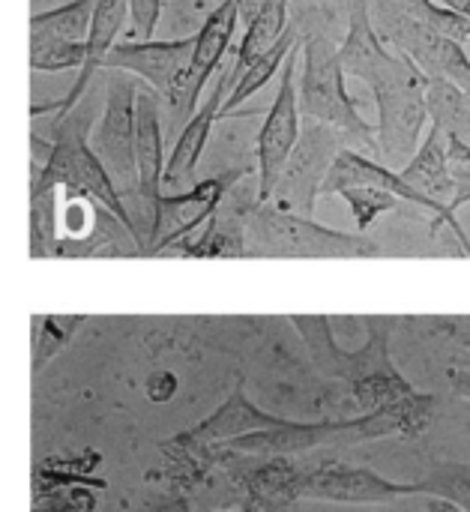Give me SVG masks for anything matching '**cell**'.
<instances>
[{
    "label": "cell",
    "mask_w": 470,
    "mask_h": 512,
    "mask_svg": "<svg viewBox=\"0 0 470 512\" xmlns=\"http://www.w3.org/2000/svg\"><path fill=\"white\" fill-rule=\"evenodd\" d=\"M216 512H237V510H216ZM246 512H255V507H249Z\"/></svg>",
    "instance_id": "35"
},
{
    "label": "cell",
    "mask_w": 470,
    "mask_h": 512,
    "mask_svg": "<svg viewBox=\"0 0 470 512\" xmlns=\"http://www.w3.org/2000/svg\"><path fill=\"white\" fill-rule=\"evenodd\" d=\"M369 12L387 48L411 57L423 69L426 78L453 81L470 96V57L459 42L432 30L420 18L402 12L390 0H369Z\"/></svg>",
    "instance_id": "7"
},
{
    "label": "cell",
    "mask_w": 470,
    "mask_h": 512,
    "mask_svg": "<svg viewBox=\"0 0 470 512\" xmlns=\"http://www.w3.org/2000/svg\"><path fill=\"white\" fill-rule=\"evenodd\" d=\"M246 462L249 465L237 471V480L255 510H285L297 504V483L303 471L300 465H294L291 459H252V456H246Z\"/></svg>",
    "instance_id": "17"
},
{
    "label": "cell",
    "mask_w": 470,
    "mask_h": 512,
    "mask_svg": "<svg viewBox=\"0 0 470 512\" xmlns=\"http://www.w3.org/2000/svg\"><path fill=\"white\" fill-rule=\"evenodd\" d=\"M87 60V42H30L33 72H63L81 69Z\"/></svg>",
    "instance_id": "26"
},
{
    "label": "cell",
    "mask_w": 470,
    "mask_h": 512,
    "mask_svg": "<svg viewBox=\"0 0 470 512\" xmlns=\"http://www.w3.org/2000/svg\"><path fill=\"white\" fill-rule=\"evenodd\" d=\"M291 327L306 342V351L315 363V369L324 378L345 381L351 387V396L363 414L387 411L399 402H408L420 390L393 366L390 357V339L399 330V318L393 315H366L363 330L366 342L357 351H345L327 318L321 315H291Z\"/></svg>",
    "instance_id": "1"
},
{
    "label": "cell",
    "mask_w": 470,
    "mask_h": 512,
    "mask_svg": "<svg viewBox=\"0 0 470 512\" xmlns=\"http://www.w3.org/2000/svg\"><path fill=\"white\" fill-rule=\"evenodd\" d=\"M417 483L426 486V495L444 498L450 507H465L470 512V462L438 465Z\"/></svg>",
    "instance_id": "25"
},
{
    "label": "cell",
    "mask_w": 470,
    "mask_h": 512,
    "mask_svg": "<svg viewBox=\"0 0 470 512\" xmlns=\"http://www.w3.org/2000/svg\"><path fill=\"white\" fill-rule=\"evenodd\" d=\"M447 378H450L453 393L470 402V360H459V363H453V366H450V372H447Z\"/></svg>",
    "instance_id": "32"
},
{
    "label": "cell",
    "mask_w": 470,
    "mask_h": 512,
    "mask_svg": "<svg viewBox=\"0 0 470 512\" xmlns=\"http://www.w3.org/2000/svg\"><path fill=\"white\" fill-rule=\"evenodd\" d=\"M342 150H348V144L339 132H333L324 123L303 120L300 141H297L294 153L288 156V165H285L267 204H276L279 210L312 219L315 204L321 198V186Z\"/></svg>",
    "instance_id": "8"
},
{
    "label": "cell",
    "mask_w": 470,
    "mask_h": 512,
    "mask_svg": "<svg viewBox=\"0 0 470 512\" xmlns=\"http://www.w3.org/2000/svg\"><path fill=\"white\" fill-rule=\"evenodd\" d=\"M126 21H129V0H96L93 21H90V33H87V60H84V66L75 72V81L69 84L66 96H60L54 102L30 105V114L33 117H42V114L63 117V114H69L87 96L96 72L105 66V60H108L111 48L117 45Z\"/></svg>",
    "instance_id": "12"
},
{
    "label": "cell",
    "mask_w": 470,
    "mask_h": 512,
    "mask_svg": "<svg viewBox=\"0 0 470 512\" xmlns=\"http://www.w3.org/2000/svg\"><path fill=\"white\" fill-rule=\"evenodd\" d=\"M177 390H180V378H177L171 369H156V372H150L147 381H144V393H147V399L156 402V405L171 402V399L177 396Z\"/></svg>",
    "instance_id": "29"
},
{
    "label": "cell",
    "mask_w": 470,
    "mask_h": 512,
    "mask_svg": "<svg viewBox=\"0 0 470 512\" xmlns=\"http://www.w3.org/2000/svg\"><path fill=\"white\" fill-rule=\"evenodd\" d=\"M141 81L120 69H105V102L90 129V147L111 174L123 201L138 195L135 168V102Z\"/></svg>",
    "instance_id": "6"
},
{
    "label": "cell",
    "mask_w": 470,
    "mask_h": 512,
    "mask_svg": "<svg viewBox=\"0 0 470 512\" xmlns=\"http://www.w3.org/2000/svg\"><path fill=\"white\" fill-rule=\"evenodd\" d=\"M300 57H303V81L297 84V93H300L303 120L330 126L345 138L348 150H357L363 156L366 153L381 156L375 129L357 111V102L345 87L339 39L324 30H312L300 39Z\"/></svg>",
    "instance_id": "4"
},
{
    "label": "cell",
    "mask_w": 470,
    "mask_h": 512,
    "mask_svg": "<svg viewBox=\"0 0 470 512\" xmlns=\"http://www.w3.org/2000/svg\"><path fill=\"white\" fill-rule=\"evenodd\" d=\"M234 90V75H231V66L222 69V75L216 78L210 96L198 105V111L192 114V120L183 126V132L177 135L171 153H168V162H165V186H180L183 180H192L204 150H207V141H210V132L219 120V111H222V102L228 99V93Z\"/></svg>",
    "instance_id": "16"
},
{
    "label": "cell",
    "mask_w": 470,
    "mask_h": 512,
    "mask_svg": "<svg viewBox=\"0 0 470 512\" xmlns=\"http://www.w3.org/2000/svg\"><path fill=\"white\" fill-rule=\"evenodd\" d=\"M240 21V0H222L207 21L201 24V30L195 33V54H192V69L207 81L225 60L228 48H231V36L237 30Z\"/></svg>",
    "instance_id": "19"
},
{
    "label": "cell",
    "mask_w": 470,
    "mask_h": 512,
    "mask_svg": "<svg viewBox=\"0 0 470 512\" xmlns=\"http://www.w3.org/2000/svg\"><path fill=\"white\" fill-rule=\"evenodd\" d=\"M348 72L363 84H369V90L375 93V105H378L375 138L384 165L387 168L399 162L408 165L420 147L423 126L429 120V108H426L429 78L411 57L387 48L384 42L351 57L345 63V75Z\"/></svg>",
    "instance_id": "2"
},
{
    "label": "cell",
    "mask_w": 470,
    "mask_h": 512,
    "mask_svg": "<svg viewBox=\"0 0 470 512\" xmlns=\"http://www.w3.org/2000/svg\"><path fill=\"white\" fill-rule=\"evenodd\" d=\"M450 512H456V510H450Z\"/></svg>",
    "instance_id": "36"
},
{
    "label": "cell",
    "mask_w": 470,
    "mask_h": 512,
    "mask_svg": "<svg viewBox=\"0 0 470 512\" xmlns=\"http://www.w3.org/2000/svg\"><path fill=\"white\" fill-rule=\"evenodd\" d=\"M297 66H300V42L291 48L282 75H279V90L276 99L261 123L258 132V204H267L285 165L288 156L294 153L300 141V93H297Z\"/></svg>",
    "instance_id": "10"
},
{
    "label": "cell",
    "mask_w": 470,
    "mask_h": 512,
    "mask_svg": "<svg viewBox=\"0 0 470 512\" xmlns=\"http://www.w3.org/2000/svg\"><path fill=\"white\" fill-rule=\"evenodd\" d=\"M360 186L387 189V192H393L399 201H408V204H414V207L432 213V228H429L432 234H438V231L444 228V207H438L435 201H429V198H423L420 192H414V189L402 180L399 171H393V168H387L384 162L369 159V156H363V153H357V150H342V153L336 156V162H333V168H330L324 186H321V195H342V192L360 189Z\"/></svg>",
    "instance_id": "13"
},
{
    "label": "cell",
    "mask_w": 470,
    "mask_h": 512,
    "mask_svg": "<svg viewBox=\"0 0 470 512\" xmlns=\"http://www.w3.org/2000/svg\"><path fill=\"white\" fill-rule=\"evenodd\" d=\"M36 512H93V510L78 507L66 492H42V495H36Z\"/></svg>",
    "instance_id": "31"
},
{
    "label": "cell",
    "mask_w": 470,
    "mask_h": 512,
    "mask_svg": "<svg viewBox=\"0 0 470 512\" xmlns=\"http://www.w3.org/2000/svg\"><path fill=\"white\" fill-rule=\"evenodd\" d=\"M426 108L432 126H438L447 138H459L470 144V96L453 81L429 78Z\"/></svg>",
    "instance_id": "22"
},
{
    "label": "cell",
    "mask_w": 470,
    "mask_h": 512,
    "mask_svg": "<svg viewBox=\"0 0 470 512\" xmlns=\"http://www.w3.org/2000/svg\"><path fill=\"white\" fill-rule=\"evenodd\" d=\"M435 3L447 6L450 12H456V15H462V18L470 21V0H435Z\"/></svg>",
    "instance_id": "33"
},
{
    "label": "cell",
    "mask_w": 470,
    "mask_h": 512,
    "mask_svg": "<svg viewBox=\"0 0 470 512\" xmlns=\"http://www.w3.org/2000/svg\"><path fill=\"white\" fill-rule=\"evenodd\" d=\"M402 180L420 192L423 198L435 201L438 207H444V228H450L459 243H462V255H470V237L462 228L459 219L450 216V201H453V174H450V138L432 126L429 135L423 138V144L417 147V153L411 156V162L399 171Z\"/></svg>",
    "instance_id": "14"
},
{
    "label": "cell",
    "mask_w": 470,
    "mask_h": 512,
    "mask_svg": "<svg viewBox=\"0 0 470 512\" xmlns=\"http://www.w3.org/2000/svg\"><path fill=\"white\" fill-rule=\"evenodd\" d=\"M162 18V0H129V42H150Z\"/></svg>",
    "instance_id": "28"
},
{
    "label": "cell",
    "mask_w": 470,
    "mask_h": 512,
    "mask_svg": "<svg viewBox=\"0 0 470 512\" xmlns=\"http://www.w3.org/2000/svg\"><path fill=\"white\" fill-rule=\"evenodd\" d=\"M93 123L96 120L90 117V105H84V99L69 114L54 117L48 153L33 180L54 186L60 192H69V195L90 198L93 204L108 210L123 228H129V234L141 243V255H144V237H141L135 219H132L120 189L114 186L111 174L105 171V165L96 159V153L90 147Z\"/></svg>",
    "instance_id": "3"
},
{
    "label": "cell",
    "mask_w": 470,
    "mask_h": 512,
    "mask_svg": "<svg viewBox=\"0 0 470 512\" xmlns=\"http://www.w3.org/2000/svg\"><path fill=\"white\" fill-rule=\"evenodd\" d=\"M96 0H63L30 15V42H87Z\"/></svg>",
    "instance_id": "20"
},
{
    "label": "cell",
    "mask_w": 470,
    "mask_h": 512,
    "mask_svg": "<svg viewBox=\"0 0 470 512\" xmlns=\"http://www.w3.org/2000/svg\"><path fill=\"white\" fill-rule=\"evenodd\" d=\"M135 512H192L189 510V498L177 489H162L156 495H150L147 501H141V507Z\"/></svg>",
    "instance_id": "30"
},
{
    "label": "cell",
    "mask_w": 470,
    "mask_h": 512,
    "mask_svg": "<svg viewBox=\"0 0 470 512\" xmlns=\"http://www.w3.org/2000/svg\"><path fill=\"white\" fill-rule=\"evenodd\" d=\"M417 495H426L423 483H393L369 468H354L339 459H321L318 465L303 468L297 483V504L327 501L351 507H387Z\"/></svg>",
    "instance_id": "9"
},
{
    "label": "cell",
    "mask_w": 470,
    "mask_h": 512,
    "mask_svg": "<svg viewBox=\"0 0 470 512\" xmlns=\"http://www.w3.org/2000/svg\"><path fill=\"white\" fill-rule=\"evenodd\" d=\"M300 42V36L288 27V33L267 51V54H261V57H255L240 75H237V81H234V90L228 93V99L222 102V111H219V120L222 117H228V114H234L246 99H252L261 87H267L270 81H273V75L276 72H282V66H285V60H288V54H291V48Z\"/></svg>",
    "instance_id": "21"
},
{
    "label": "cell",
    "mask_w": 470,
    "mask_h": 512,
    "mask_svg": "<svg viewBox=\"0 0 470 512\" xmlns=\"http://www.w3.org/2000/svg\"><path fill=\"white\" fill-rule=\"evenodd\" d=\"M294 9V33L303 39L312 30H324L336 36V30H348L354 0H291Z\"/></svg>",
    "instance_id": "23"
},
{
    "label": "cell",
    "mask_w": 470,
    "mask_h": 512,
    "mask_svg": "<svg viewBox=\"0 0 470 512\" xmlns=\"http://www.w3.org/2000/svg\"><path fill=\"white\" fill-rule=\"evenodd\" d=\"M195 54V36L168 39V42H117L105 60L102 69H120L135 75L141 84H147L159 99L171 93V87L180 81V75L192 66Z\"/></svg>",
    "instance_id": "11"
},
{
    "label": "cell",
    "mask_w": 470,
    "mask_h": 512,
    "mask_svg": "<svg viewBox=\"0 0 470 512\" xmlns=\"http://www.w3.org/2000/svg\"><path fill=\"white\" fill-rule=\"evenodd\" d=\"M285 423V417L279 414H270L264 408H258L255 402H249L246 390H243V381L237 378L234 381V390L228 393V399L213 411L207 414L201 423H195L192 429H186L183 435L198 444V447H222L228 441H237L243 435H258V432H270V429H279Z\"/></svg>",
    "instance_id": "15"
},
{
    "label": "cell",
    "mask_w": 470,
    "mask_h": 512,
    "mask_svg": "<svg viewBox=\"0 0 470 512\" xmlns=\"http://www.w3.org/2000/svg\"><path fill=\"white\" fill-rule=\"evenodd\" d=\"M288 24H291V0H264L261 3V9L246 21L243 42L234 54V66H231L234 81L255 57L267 54L288 33Z\"/></svg>",
    "instance_id": "18"
},
{
    "label": "cell",
    "mask_w": 470,
    "mask_h": 512,
    "mask_svg": "<svg viewBox=\"0 0 470 512\" xmlns=\"http://www.w3.org/2000/svg\"><path fill=\"white\" fill-rule=\"evenodd\" d=\"M342 198L348 201V207H351L354 222H357L360 231H366L378 216H384V213H390V210H396V207L402 204L393 192H387V189H372V186L348 189V192H342Z\"/></svg>",
    "instance_id": "27"
},
{
    "label": "cell",
    "mask_w": 470,
    "mask_h": 512,
    "mask_svg": "<svg viewBox=\"0 0 470 512\" xmlns=\"http://www.w3.org/2000/svg\"><path fill=\"white\" fill-rule=\"evenodd\" d=\"M267 512H294V507H285V510H267Z\"/></svg>",
    "instance_id": "34"
},
{
    "label": "cell",
    "mask_w": 470,
    "mask_h": 512,
    "mask_svg": "<svg viewBox=\"0 0 470 512\" xmlns=\"http://www.w3.org/2000/svg\"><path fill=\"white\" fill-rule=\"evenodd\" d=\"M84 318L81 315H48L39 321V330H36V342H33V375H39L69 342L72 336L81 330Z\"/></svg>",
    "instance_id": "24"
},
{
    "label": "cell",
    "mask_w": 470,
    "mask_h": 512,
    "mask_svg": "<svg viewBox=\"0 0 470 512\" xmlns=\"http://www.w3.org/2000/svg\"><path fill=\"white\" fill-rule=\"evenodd\" d=\"M246 255L258 258H381L384 249L378 240L363 234L336 231L318 225L315 219L279 210L276 204H255L246 222Z\"/></svg>",
    "instance_id": "5"
}]
</instances>
